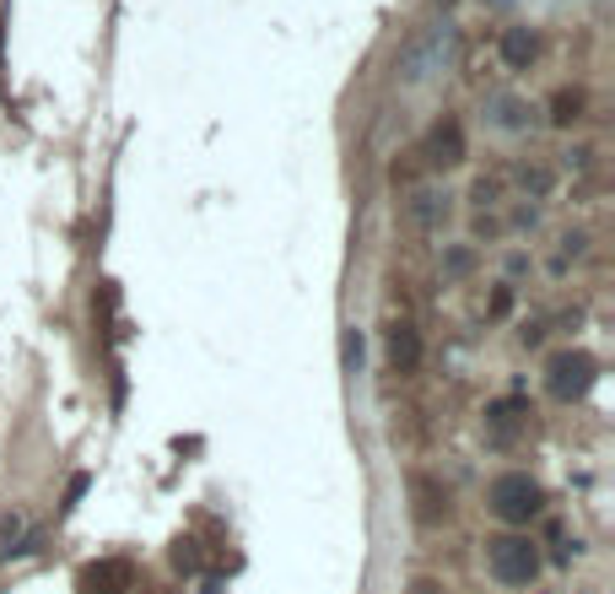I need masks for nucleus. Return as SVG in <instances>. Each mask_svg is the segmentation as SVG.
Wrapping results in <instances>:
<instances>
[{
  "label": "nucleus",
  "instance_id": "f257e3e1",
  "mask_svg": "<svg viewBox=\"0 0 615 594\" xmlns=\"http://www.w3.org/2000/svg\"><path fill=\"white\" fill-rule=\"evenodd\" d=\"M487 508H492L502 525L518 529L546 508V492H540V481L529 470H502V475H492V486H487Z\"/></svg>",
  "mask_w": 615,
  "mask_h": 594
},
{
  "label": "nucleus",
  "instance_id": "f03ea898",
  "mask_svg": "<svg viewBox=\"0 0 615 594\" xmlns=\"http://www.w3.org/2000/svg\"><path fill=\"white\" fill-rule=\"evenodd\" d=\"M487 568H492L496 584L507 590H529L540 579V546L529 535H492L487 540Z\"/></svg>",
  "mask_w": 615,
  "mask_h": 594
},
{
  "label": "nucleus",
  "instance_id": "7ed1b4c3",
  "mask_svg": "<svg viewBox=\"0 0 615 594\" xmlns=\"http://www.w3.org/2000/svg\"><path fill=\"white\" fill-rule=\"evenodd\" d=\"M594 384H600V362H594L583 346H567V351H556L551 362H546V390H551L561 405L583 400Z\"/></svg>",
  "mask_w": 615,
  "mask_h": 594
},
{
  "label": "nucleus",
  "instance_id": "20e7f679",
  "mask_svg": "<svg viewBox=\"0 0 615 594\" xmlns=\"http://www.w3.org/2000/svg\"><path fill=\"white\" fill-rule=\"evenodd\" d=\"M448 49H454V27L443 22V27H432L427 38H416L411 49H405V81H422V76H432V70L448 60Z\"/></svg>",
  "mask_w": 615,
  "mask_h": 594
},
{
  "label": "nucleus",
  "instance_id": "39448f33",
  "mask_svg": "<svg viewBox=\"0 0 615 594\" xmlns=\"http://www.w3.org/2000/svg\"><path fill=\"white\" fill-rule=\"evenodd\" d=\"M130 584H135V568H130L124 557H103V562L81 568V579H76L81 594H124Z\"/></svg>",
  "mask_w": 615,
  "mask_h": 594
},
{
  "label": "nucleus",
  "instance_id": "423d86ee",
  "mask_svg": "<svg viewBox=\"0 0 615 594\" xmlns=\"http://www.w3.org/2000/svg\"><path fill=\"white\" fill-rule=\"evenodd\" d=\"M422 157H427L432 168H459L465 162V131H459V120H437L427 131Z\"/></svg>",
  "mask_w": 615,
  "mask_h": 594
},
{
  "label": "nucleus",
  "instance_id": "0eeeda50",
  "mask_svg": "<svg viewBox=\"0 0 615 594\" xmlns=\"http://www.w3.org/2000/svg\"><path fill=\"white\" fill-rule=\"evenodd\" d=\"M496 55H502V66L507 70H529L535 66V55H540V33H535L529 22H513V27H502Z\"/></svg>",
  "mask_w": 615,
  "mask_h": 594
},
{
  "label": "nucleus",
  "instance_id": "6e6552de",
  "mask_svg": "<svg viewBox=\"0 0 615 594\" xmlns=\"http://www.w3.org/2000/svg\"><path fill=\"white\" fill-rule=\"evenodd\" d=\"M383 357H389V368H394V373L422 368V330H416L411 320L389 325V335H383Z\"/></svg>",
  "mask_w": 615,
  "mask_h": 594
},
{
  "label": "nucleus",
  "instance_id": "1a4fd4ad",
  "mask_svg": "<svg viewBox=\"0 0 615 594\" xmlns=\"http://www.w3.org/2000/svg\"><path fill=\"white\" fill-rule=\"evenodd\" d=\"M518 433H524V411H518V400H492V405H487V444L513 449Z\"/></svg>",
  "mask_w": 615,
  "mask_h": 594
},
{
  "label": "nucleus",
  "instance_id": "9d476101",
  "mask_svg": "<svg viewBox=\"0 0 615 594\" xmlns=\"http://www.w3.org/2000/svg\"><path fill=\"white\" fill-rule=\"evenodd\" d=\"M411 492H416V519H422V525L448 519V492H437L427 475H416V481H411Z\"/></svg>",
  "mask_w": 615,
  "mask_h": 594
},
{
  "label": "nucleus",
  "instance_id": "9b49d317",
  "mask_svg": "<svg viewBox=\"0 0 615 594\" xmlns=\"http://www.w3.org/2000/svg\"><path fill=\"white\" fill-rule=\"evenodd\" d=\"M448 216V190H416L411 195V222L416 227H443Z\"/></svg>",
  "mask_w": 615,
  "mask_h": 594
},
{
  "label": "nucleus",
  "instance_id": "f8f14e48",
  "mask_svg": "<svg viewBox=\"0 0 615 594\" xmlns=\"http://www.w3.org/2000/svg\"><path fill=\"white\" fill-rule=\"evenodd\" d=\"M487 120H492L496 131H524L529 125V103L524 98H492L487 103Z\"/></svg>",
  "mask_w": 615,
  "mask_h": 594
},
{
  "label": "nucleus",
  "instance_id": "ddd939ff",
  "mask_svg": "<svg viewBox=\"0 0 615 594\" xmlns=\"http://www.w3.org/2000/svg\"><path fill=\"white\" fill-rule=\"evenodd\" d=\"M578 120H583V92H567L561 87L551 98V125H578Z\"/></svg>",
  "mask_w": 615,
  "mask_h": 594
},
{
  "label": "nucleus",
  "instance_id": "4468645a",
  "mask_svg": "<svg viewBox=\"0 0 615 594\" xmlns=\"http://www.w3.org/2000/svg\"><path fill=\"white\" fill-rule=\"evenodd\" d=\"M518 190H524V195H535V200H546V195H551V168L524 162V168H518Z\"/></svg>",
  "mask_w": 615,
  "mask_h": 594
},
{
  "label": "nucleus",
  "instance_id": "2eb2a0df",
  "mask_svg": "<svg viewBox=\"0 0 615 594\" xmlns=\"http://www.w3.org/2000/svg\"><path fill=\"white\" fill-rule=\"evenodd\" d=\"M443 270H448V276H470V270H476V249H465V244H454V249L443 255Z\"/></svg>",
  "mask_w": 615,
  "mask_h": 594
},
{
  "label": "nucleus",
  "instance_id": "dca6fc26",
  "mask_svg": "<svg viewBox=\"0 0 615 594\" xmlns=\"http://www.w3.org/2000/svg\"><path fill=\"white\" fill-rule=\"evenodd\" d=\"M346 373H351V379L362 373V330H357V325L346 330Z\"/></svg>",
  "mask_w": 615,
  "mask_h": 594
},
{
  "label": "nucleus",
  "instance_id": "f3484780",
  "mask_svg": "<svg viewBox=\"0 0 615 594\" xmlns=\"http://www.w3.org/2000/svg\"><path fill=\"white\" fill-rule=\"evenodd\" d=\"M405 594H443V584H437V579H411Z\"/></svg>",
  "mask_w": 615,
  "mask_h": 594
},
{
  "label": "nucleus",
  "instance_id": "a211bd4d",
  "mask_svg": "<svg viewBox=\"0 0 615 594\" xmlns=\"http://www.w3.org/2000/svg\"><path fill=\"white\" fill-rule=\"evenodd\" d=\"M594 162V152L589 146H578V152H567V168H589Z\"/></svg>",
  "mask_w": 615,
  "mask_h": 594
},
{
  "label": "nucleus",
  "instance_id": "6ab92c4d",
  "mask_svg": "<svg viewBox=\"0 0 615 594\" xmlns=\"http://www.w3.org/2000/svg\"><path fill=\"white\" fill-rule=\"evenodd\" d=\"M507 309H513V292L502 287V292H496V298H492V314H507Z\"/></svg>",
  "mask_w": 615,
  "mask_h": 594
},
{
  "label": "nucleus",
  "instance_id": "aec40b11",
  "mask_svg": "<svg viewBox=\"0 0 615 594\" xmlns=\"http://www.w3.org/2000/svg\"><path fill=\"white\" fill-rule=\"evenodd\" d=\"M476 200H481V205H487V200H496V184H492V179H481V184H476Z\"/></svg>",
  "mask_w": 615,
  "mask_h": 594
},
{
  "label": "nucleus",
  "instance_id": "412c9836",
  "mask_svg": "<svg viewBox=\"0 0 615 594\" xmlns=\"http://www.w3.org/2000/svg\"><path fill=\"white\" fill-rule=\"evenodd\" d=\"M0 33H5V22H0Z\"/></svg>",
  "mask_w": 615,
  "mask_h": 594
}]
</instances>
